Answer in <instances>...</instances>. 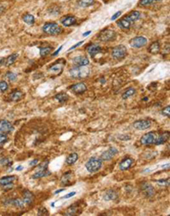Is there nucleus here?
<instances>
[{
    "mask_svg": "<svg viewBox=\"0 0 170 216\" xmlns=\"http://www.w3.org/2000/svg\"><path fill=\"white\" fill-rule=\"evenodd\" d=\"M78 159V155L77 153H72L67 157L66 162V164H68V165H72V164H75Z\"/></svg>",
    "mask_w": 170,
    "mask_h": 216,
    "instance_id": "bb28decb",
    "label": "nucleus"
},
{
    "mask_svg": "<svg viewBox=\"0 0 170 216\" xmlns=\"http://www.w3.org/2000/svg\"><path fill=\"white\" fill-rule=\"evenodd\" d=\"M61 67H61L60 64H56V65L53 66L52 67H50L49 71H51V72H57L59 70H61Z\"/></svg>",
    "mask_w": 170,
    "mask_h": 216,
    "instance_id": "37998d69",
    "label": "nucleus"
},
{
    "mask_svg": "<svg viewBox=\"0 0 170 216\" xmlns=\"http://www.w3.org/2000/svg\"><path fill=\"white\" fill-rule=\"evenodd\" d=\"M74 195H76V192H70L69 194L66 195L65 197H63L64 198H66V199H67V198H70L71 197H73Z\"/></svg>",
    "mask_w": 170,
    "mask_h": 216,
    "instance_id": "de8ad7c7",
    "label": "nucleus"
},
{
    "mask_svg": "<svg viewBox=\"0 0 170 216\" xmlns=\"http://www.w3.org/2000/svg\"><path fill=\"white\" fill-rule=\"evenodd\" d=\"M77 211H78V207L76 205H72L67 209L65 215H74L75 214L77 213Z\"/></svg>",
    "mask_w": 170,
    "mask_h": 216,
    "instance_id": "f704fd0d",
    "label": "nucleus"
},
{
    "mask_svg": "<svg viewBox=\"0 0 170 216\" xmlns=\"http://www.w3.org/2000/svg\"><path fill=\"white\" fill-rule=\"evenodd\" d=\"M133 126L135 129L145 130V129H149L150 127L151 126V122L149 121V120L141 119V120H138V121L134 122Z\"/></svg>",
    "mask_w": 170,
    "mask_h": 216,
    "instance_id": "6e6552de",
    "label": "nucleus"
},
{
    "mask_svg": "<svg viewBox=\"0 0 170 216\" xmlns=\"http://www.w3.org/2000/svg\"><path fill=\"white\" fill-rule=\"evenodd\" d=\"M169 132H164L162 135H160L158 137H157L155 144L156 145H163L169 140Z\"/></svg>",
    "mask_w": 170,
    "mask_h": 216,
    "instance_id": "a211bd4d",
    "label": "nucleus"
},
{
    "mask_svg": "<svg viewBox=\"0 0 170 216\" xmlns=\"http://www.w3.org/2000/svg\"><path fill=\"white\" fill-rule=\"evenodd\" d=\"M55 99L58 100L59 102L64 103V102H66V100L69 99V97H68V95H66V94H65V93H60V94H57V95H55Z\"/></svg>",
    "mask_w": 170,
    "mask_h": 216,
    "instance_id": "7c9ffc66",
    "label": "nucleus"
},
{
    "mask_svg": "<svg viewBox=\"0 0 170 216\" xmlns=\"http://www.w3.org/2000/svg\"><path fill=\"white\" fill-rule=\"evenodd\" d=\"M70 75L74 78H84L89 74V69L86 66L84 67H76L69 71Z\"/></svg>",
    "mask_w": 170,
    "mask_h": 216,
    "instance_id": "f257e3e1",
    "label": "nucleus"
},
{
    "mask_svg": "<svg viewBox=\"0 0 170 216\" xmlns=\"http://www.w3.org/2000/svg\"><path fill=\"white\" fill-rule=\"evenodd\" d=\"M4 5H3V4H0V14H1L2 12H4Z\"/></svg>",
    "mask_w": 170,
    "mask_h": 216,
    "instance_id": "3c124183",
    "label": "nucleus"
},
{
    "mask_svg": "<svg viewBox=\"0 0 170 216\" xmlns=\"http://www.w3.org/2000/svg\"><path fill=\"white\" fill-rule=\"evenodd\" d=\"M147 43V39L142 36L133 37V39L130 40V45L133 48H141L144 47Z\"/></svg>",
    "mask_w": 170,
    "mask_h": 216,
    "instance_id": "0eeeda50",
    "label": "nucleus"
},
{
    "mask_svg": "<svg viewBox=\"0 0 170 216\" xmlns=\"http://www.w3.org/2000/svg\"><path fill=\"white\" fill-rule=\"evenodd\" d=\"M141 190L144 192V194L148 197H151L155 195L154 188L149 183H143L141 185Z\"/></svg>",
    "mask_w": 170,
    "mask_h": 216,
    "instance_id": "9b49d317",
    "label": "nucleus"
},
{
    "mask_svg": "<svg viewBox=\"0 0 170 216\" xmlns=\"http://www.w3.org/2000/svg\"><path fill=\"white\" fill-rule=\"evenodd\" d=\"M23 21L25 23H27V25H32L35 22V18L31 14H26L23 16Z\"/></svg>",
    "mask_w": 170,
    "mask_h": 216,
    "instance_id": "c756f323",
    "label": "nucleus"
},
{
    "mask_svg": "<svg viewBox=\"0 0 170 216\" xmlns=\"http://www.w3.org/2000/svg\"><path fill=\"white\" fill-rule=\"evenodd\" d=\"M0 165H3V166H7V165H12V162L9 158H2L0 159Z\"/></svg>",
    "mask_w": 170,
    "mask_h": 216,
    "instance_id": "c9c22d12",
    "label": "nucleus"
},
{
    "mask_svg": "<svg viewBox=\"0 0 170 216\" xmlns=\"http://www.w3.org/2000/svg\"><path fill=\"white\" fill-rule=\"evenodd\" d=\"M162 113L164 115V116H167V117H169L170 116V106L169 105H168L167 107H165L164 109H163V111H162Z\"/></svg>",
    "mask_w": 170,
    "mask_h": 216,
    "instance_id": "79ce46f5",
    "label": "nucleus"
},
{
    "mask_svg": "<svg viewBox=\"0 0 170 216\" xmlns=\"http://www.w3.org/2000/svg\"><path fill=\"white\" fill-rule=\"evenodd\" d=\"M72 63L74 64L76 67H84L89 65V61L86 56H78L72 60Z\"/></svg>",
    "mask_w": 170,
    "mask_h": 216,
    "instance_id": "f8f14e48",
    "label": "nucleus"
},
{
    "mask_svg": "<svg viewBox=\"0 0 170 216\" xmlns=\"http://www.w3.org/2000/svg\"><path fill=\"white\" fill-rule=\"evenodd\" d=\"M14 129V127L8 120H0V133H9Z\"/></svg>",
    "mask_w": 170,
    "mask_h": 216,
    "instance_id": "9d476101",
    "label": "nucleus"
},
{
    "mask_svg": "<svg viewBox=\"0 0 170 216\" xmlns=\"http://www.w3.org/2000/svg\"><path fill=\"white\" fill-rule=\"evenodd\" d=\"M63 191H65V189H60V190L56 191H55L54 193H55V194H58V193H60V192H62Z\"/></svg>",
    "mask_w": 170,
    "mask_h": 216,
    "instance_id": "5fc2aeb1",
    "label": "nucleus"
},
{
    "mask_svg": "<svg viewBox=\"0 0 170 216\" xmlns=\"http://www.w3.org/2000/svg\"><path fill=\"white\" fill-rule=\"evenodd\" d=\"M83 43H84V41H80L79 43H76V44H74V45H73L72 47L70 48L68 50H69V51H71V50H72V49H75L76 48L78 47V46H80V45H81V44H83Z\"/></svg>",
    "mask_w": 170,
    "mask_h": 216,
    "instance_id": "49530a36",
    "label": "nucleus"
},
{
    "mask_svg": "<svg viewBox=\"0 0 170 216\" xmlns=\"http://www.w3.org/2000/svg\"><path fill=\"white\" fill-rule=\"evenodd\" d=\"M143 100H148V98H144Z\"/></svg>",
    "mask_w": 170,
    "mask_h": 216,
    "instance_id": "13d9d810",
    "label": "nucleus"
},
{
    "mask_svg": "<svg viewBox=\"0 0 170 216\" xmlns=\"http://www.w3.org/2000/svg\"><path fill=\"white\" fill-rule=\"evenodd\" d=\"M42 31L48 35H59L62 32V28L57 23L48 22L42 26Z\"/></svg>",
    "mask_w": 170,
    "mask_h": 216,
    "instance_id": "f03ea898",
    "label": "nucleus"
},
{
    "mask_svg": "<svg viewBox=\"0 0 170 216\" xmlns=\"http://www.w3.org/2000/svg\"><path fill=\"white\" fill-rule=\"evenodd\" d=\"M39 49H40V55H41V56H42V57H44V56H46L47 55H48L49 53L51 52V49H52V48L51 47H40L39 48Z\"/></svg>",
    "mask_w": 170,
    "mask_h": 216,
    "instance_id": "72a5a7b5",
    "label": "nucleus"
},
{
    "mask_svg": "<svg viewBox=\"0 0 170 216\" xmlns=\"http://www.w3.org/2000/svg\"><path fill=\"white\" fill-rule=\"evenodd\" d=\"M7 140H8V137L6 136L5 135L0 133V144H3V143L6 142Z\"/></svg>",
    "mask_w": 170,
    "mask_h": 216,
    "instance_id": "c03bdc74",
    "label": "nucleus"
},
{
    "mask_svg": "<svg viewBox=\"0 0 170 216\" xmlns=\"http://www.w3.org/2000/svg\"><path fill=\"white\" fill-rule=\"evenodd\" d=\"M4 61H5V59L4 58L0 59V66H1V65H3V64H4Z\"/></svg>",
    "mask_w": 170,
    "mask_h": 216,
    "instance_id": "603ef678",
    "label": "nucleus"
},
{
    "mask_svg": "<svg viewBox=\"0 0 170 216\" xmlns=\"http://www.w3.org/2000/svg\"><path fill=\"white\" fill-rule=\"evenodd\" d=\"M22 169H23V167H22V166H18V167H17L16 169L17 170V171H21Z\"/></svg>",
    "mask_w": 170,
    "mask_h": 216,
    "instance_id": "6e6d98bb",
    "label": "nucleus"
},
{
    "mask_svg": "<svg viewBox=\"0 0 170 216\" xmlns=\"http://www.w3.org/2000/svg\"><path fill=\"white\" fill-rule=\"evenodd\" d=\"M7 90H8V84L5 81H1L0 82V90L2 92H5Z\"/></svg>",
    "mask_w": 170,
    "mask_h": 216,
    "instance_id": "58836bf2",
    "label": "nucleus"
},
{
    "mask_svg": "<svg viewBox=\"0 0 170 216\" xmlns=\"http://www.w3.org/2000/svg\"><path fill=\"white\" fill-rule=\"evenodd\" d=\"M101 84H104L106 83V80H105L104 78H101Z\"/></svg>",
    "mask_w": 170,
    "mask_h": 216,
    "instance_id": "4d7b16f0",
    "label": "nucleus"
},
{
    "mask_svg": "<svg viewBox=\"0 0 170 216\" xmlns=\"http://www.w3.org/2000/svg\"><path fill=\"white\" fill-rule=\"evenodd\" d=\"M157 140V135L154 132H149L147 134L144 135L140 139V142L142 145L145 146H149V145H153Z\"/></svg>",
    "mask_w": 170,
    "mask_h": 216,
    "instance_id": "423d86ee",
    "label": "nucleus"
},
{
    "mask_svg": "<svg viewBox=\"0 0 170 216\" xmlns=\"http://www.w3.org/2000/svg\"><path fill=\"white\" fill-rule=\"evenodd\" d=\"M121 14H122V12H121V11H117V13H115V14H114V15H113V16H112L111 20H112V21H114V20H116V19H117V18H118L119 16H121Z\"/></svg>",
    "mask_w": 170,
    "mask_h": 216,
    "instance_id": "a18cd8bd",
    "label": "nucleus"
},
{
    "mask_svg": "<svg viewBox=\"0 0 170 216\" xmlns=\"http://www.w3.org/2000/svg\"><path fill=\"white\" fill-rule=\"evenodd\" d=\"M23 201L26 204H31L34 201V195L29 191H25L23 193Z\"/></svg>",
    "mask_w": 170,
    "mask_h": 216,
    "instance_id": "6ab92c4d",
    "label": "nucleus"
},
{
    "mask_svg": "<svg viewBox=\"0 0 170 216\" xmlns=\"http://www.w3.org/2000/svg\"><path fill=\"white\" fill-rule=\"evenodd\" d=\"M117 152H118V151H117L116 148H109L107 151L104 152L101 154V159L104 160V161H109V160H111L116 154H117Z\"/></svg>",
    "mask_w": 170,
    "mask_h": 216,
    "instance_id": "1a4fd4ad",
    "label": "nucleus"
},
{
    "mask_svg": "<svg viewBox=\"0 0 170 216\" xmlns=\"http://www.w3.org/2000/svg\"><path fill=\"white\" fill-rule=\"evenodd\" d=\"M18 54H16V53H15V54H12V55H10L9 57L7 59H5V61H4V64H5V66L6 67H10V66H11V65H13V64L15 63L16 62V59L18 58Z\"/></svg>",
    "mask_w": 170,
    "mask_h": 216,
    "instance_id": "b1692460",
    "label": "nucleus"
},
{
    "mask_svg": "<svg viewBox=\"0 0 170 216\" xmlns=\"http://www.w3.org/2000/svg\"><path fill=\"white\" fill-rule=\"evenodd\" d=\"M72 177H73V174H72V173H70V172L66 173L61 177V180H60L61 184L64 185H71V180L72 179Z\"/></svg>",
    "mask_w": 170,
    "mask_h": 216,
    "instance_id": "aec40b11",
    "label": "nucleus"
},
{
    "mask_svg": "<svg viewBox=\"0 0 170 216\" xmlns=\"http://www.w3.org/2000/svg\"><path fill=\"white\" fill-rule=\"evenodd\" d=\"M116 38V32L110 29H106L100 33L99 39L102 42H109Z\"/></svg>",
    "mask_w": 170,
    "mask_h": 216,
    "instance_id": "39448f33",
    "label": "nucleus"
},
{
    "mask_svg": "<svg viewBox=\"0 0 170 216\" xmlns=\"http://www.w3.org/2000/svg\"><path fill=\"white\" fill-rule=\"evenodd\" d=\"M23 93L20 91V90H15L14 92H12L10 95V99L12 101H19L20 100L22 99L23 97Z\"/></svg>",
    "mask_w": 170,
    "mask_h": 216,
    "instance_id": "412c9836",
    "label": "nucleus"
},
{
    "mask_svg": "<svg viewBox=\"0 0 170 216\" xmlns=\"http://www.w3.org/2000/svg\"><path fill=\"white\" fill-rule=\"evenodd\" d=\"M101 46L98 45V44H96V43L91 44V45L88 46V48H87V51H88V53L92 57H95L97 54H99V53L101 52Z\"/></svg>",
    "mask_w": 170,
    "mask_h": 216,
    "instance_id": "ddd939ff",
    "label": "nucleus"
},
{
    "mask_svg": "<svg viewBox=\"0 0 170 216\" xmlns=\"http://www.w3.org/2000/svg\"><path fill=\"white\" fill-rule=\"evenodd\" d=\"M90 32H91V31H89V32H84V33L83 34V36H84V37H87V36H89V34Z\"/></svg>",
    "mask_w": 170,
    "mask_h": 216,
    "instance_id": "864d4df0",
    "label": "nucleus"
},
{
    "mask_svg": "<svg viewBox=\"0 0 170 216\" xmlns=\"http://www.w3.org/2000/svg\"><path fill=\"white\" fill-rule=\"evenodd\" d=\"M95 0H79L78 4L81 7H89V6L94 4Z\"/></svg>",
    "mask_w": 170,
    "mask_h": 216,
    "instance_id": "473e14b6",
    "label": "nucleus"
},
{
    "mask_svg": "<svg viewBox=\"0 0 170 216\" xmlns=\"http://www.w3.org/2000/svg\"><path fill=\"white\" fill-rule=\"evenodd\" d=\"M37 215H48V210H47L45 208H40V209H38Z\"/></svg>",
    "mask_w": 170,
    "mask_h": 216,
    "instance_id": "ea45409f",
    "label": "nucleus"
},
{
    "mask_svg": "<svg viewBox=\"0 0 170 216\" xmlns=\"http://www.w3.org/2000/svg\"><path fill=\"white\" fill-rule=\"evenodd\" d=\"M15 179H16V176H5V177H3V178L0 179V185L3 186V185H5L10 184Z\"/></svg>",
    "mask_w": 170,
    "mask_h": 216,
    "instance_id": "393cba45",
    "label": "nucleus"
},
{
    "mask_svg": "<svg viewBox=\"0 0 170 216\" xmlns=\"http://www.w3.org/2000/svg\"><path fill=\"white\" fill-rule=\"evenodd\" d=\"M37 163H38V160L35 159V160H33V161H32V162L30 163V166H35V165H37Z\"/></svg>",
    "mask_w": 170,
    "mask_h": 216,
    "instance_id": "09e8293b",
    "label": "nucleus"
},
{
    "mask_svg": "<svg viewBox=\"0 0 170 216\" xmlns=\"http://www.w3.org/2000/svg\"><path fill=\"white\" fill-rule=\"evenodd\" d=\"M112 55L115 60H122L127 55V49L123 45H118L112 49Z\"/></svg>",
    "mask_w": 170,
    "mask_h": 216,
    "instance_id": "20e7f679",
    "label": "nucleus"
},
{
    "mask_svg": "<svg viewBox=\"0 0 170 216\" xmlns=\"http://www.w3.org/2000/svg\"><path fill=\"white\" fill-rule=\"evenodd\" d=\"M117 198V194L116 191L112 190L107 191L106 192V194L104 196V199L106 201H111V200H115Z\"/></svg>",
    "mask_w": 170,
    "mask_h": 216,
    "instance_id": "4be33fe9",
    "label": "nucleus"
},
{
    "mask_svg": "<svg viewBox=\"0 0 170 216\" xmlns=\"http://www.w3.org/2000/svg\"><path fill=\"white\" fill-rule=\"evenodd\" d=\"M62 47H63V46H60V47L59 48V49H57V50H56L55 52L53 53V55H53V56H55V55H57V54H58V53L60 52V51L61 49H62Z\"/></svg>",
    "mask_w": 170,
    "mask_h": 216,
    "instance_id": "8fccbe9b",
    "label": "nucleus"
},
{
    "mask_svg": "<svg viewBox=\"0 0 170 216\" xmlns=\"http://www.w3.org/2000/svg\"><path fill=\"white\" fill-rule=\"evenodd\" d=\"M49 174H51V173L47 170H43V171H37L35 174L32 175V179H37V178H42V177H46Z\"/></svg>",
    "mask_w": 170,
    "mask_h": 216,
    "instance_id": "a878e982",
    "label": "nucleus"
},
{
    "mask_svg": "<svg viewBox=\"0 0 170 216\" xmlns=\"http://www.w3.org/2000/svg\"><path fill=\"white\" fill-rule=\"evenodd\" d=\"M131 24H132V23L128 20L126 16H124L120 21H117V25H118V26H119L121 29H122V30H128V29H129Z\"/></svg>",
    "mask_w": 170,
    "mask_h": 216,
    "instance_id": "f3484780",
    "label": "nucleus"
},
{
    "mask_svg": "<svg viewBox=\"0 0 170 216\" xmlns=\"http://www.w3.org/2000/svg\"><path fill=\"white\" fill-rule=\"evenodd\" d=\"M71 89L76 94H83L87 90V86L84 83H79V84H76L73 86H72Z\"/></svg>",
    "mask_w": 170,
    "mask_h": 216,
    "instance_id": "dca6fc26",
    "label": "nucleus"
},
{
    "mask_svg": "<svg viewBox=\"0 0 170 216\" xmlns=\"http://www.w3.org/2000/svg\"><path fill=\"white\" fill-rule=\"evenodd\" d=\"M133 160L132 158H125L123 161L121 162V164L119 165V169H121V170H122V171L127 170V169L131 168V166L133 165Z\"/></svg>",
    "mask_w": 170,
    "mask_h": 216,
    "instance_id": "2eb2a0df",
    "label": "nucleus"
},
{
    "mask_svg": "<svg viewBox=\"0 0 170 216\" xmlns=\"http://www.w3.org/2000/svg\"><path fill=\"white\" fill-rule=\"evenodd\" d=\"M157 182L158 183V185H169V179H159V180H157Z\"/></svg>",
    "mask_w": 170,
    "mask_h": 216,
    "instance_id": "a19ab883",
    "label": "nucleus"
},
{
    "mask_svg": "<svg viewBox=\"0 0 170 216\" xmlns=\"http://www.w3.org/2000/svg\"><path fill=\"white\" fill-rule=\"evenodd\" d=\"M102 166L101 159L98 158H91L85 164V167L89 173L97 172Z\"/></svg>",
    "mask_w": 170,
    "mask_h": 216,
    "instance_id": "7ed1b4c3",
    "label": "nucleus"
},
{
    "mask_svg": "<svg viewBox=\"0 0 170 216\" xmlns=\"http://www.w3.org/2000/svg\"><path fill=\"white\" fill-rule=\"evenodd\" d=\"M154 1L153 0H140L139 4L140 6H148L151 4Z\"/></svg>",
    "mask_w": 170,
    "mask_h": 216,
    "instance_id": "4c0bfd02",
    "label": "nucleus"
},
{
    "mask_svg": "<svg viewBox=\"0 0 170 216\" xmlns=\"http://www.w3.org/2000/svg\"><path fill=\"white\" fill-rule=\"evenodd\" d=\"M160 51V43L158 42L153 43L149 47V52L151 54H157Z\"/></svg>",
    "mask_w": 170,
    "mask_h": 216,
    "instance_id": "c85d7f7f",
    "label": "nucleus"
},
{
    "mask_svg": "<svg viewBox=\"0 0 170 216\" xmlns=\"http://www.w3.org/2000/svg\"><path fill=\"white\" fill-rule=\"evenodd\" d=\"M9 203H10L11 205H13L16 208H18V209H23L25 207L24 201H21V199H13V200L10 201Z\"/></svg>",
    "mask_w": 170,
    "mask_h": 216,
    "instance_id": "cd10ccee",
    "label": "nucleus"
},
{
    "mask_svg": "<svg viewBox=\"0 0 170 216\" xmlns=\"http://www.w3.org/2000/svg\"><path fill=\"white\" fill-rule=\"evenodd\" d=\"M60 22L62 23L63 26H72V25H74V24H76L77 19L75 18L74 16H65L64 18H62L61 21H60Z\"/></svg>",
    "mask_w": 170,
    "mask_h": 216,
    "instance_id": "4468645a",
    "label": "nucleus"
},
{
    "mask_svg": "<svg viewBox=\"0 0 170 216\" xmlns=\"http://www.w3.org/2000/svg\"><path fill=\"white\" fill-rule=\"evenodd\" d=\"M6 77H7V78L9 79V80H10V81H16V78H17V75L14 73V72H7L6 73Z\"/></svg>",
    "mask_w": 170,
    "mask_h": 216,
    "instance_id": "e433bc0d",
    "label": "nucleus"
},
{
    "mask_svg": "<svg viewBox=\"0 0 170 216\" xmlns=\"http://www.w3.org/2000/svg\"><path fill=\"white\" fill-rule=\"evenodd\" d=\"M126 17H127L128 20L130 21L131 23H133V22H134L135 21H137L139 18L140 17V13H139V11L136 10L132 11V12H130L129 15L126 16Z\"/></svg>",
    "mask_w": 170,
    "mask_h": 216,
    "instance_id": "5701e85b",
    "label": "nucleus"
},
{
    "mask_svg": "<svg viewBox=\"0 0 170 216\" xmlns=\"http://www.w3.org/2000/svg\"><path fill=\"white\" fill-rule=\"evenodd\" d=\"M153 1H160V0H153Z\"/></svg>",
    "mask_w": 170,
    "mask_h": 216,
    "instance_id": "bf43d9fd",
    "label": "nucleus"
},
{
    "mask_svg": "<svg viewBox=\"0 0 170 216\" xmlns=\"http://www.w3.org/2000/svg\"><path fill=\"white\" fill-rule=\"evenodd\" d=\"M134 94H135V90H134L133 88H129L128 90H126V91L122 94V99L126 100L128 98L131 97V96L134 95Z\"/></svg>",
    "mask_w": 170,
    "mask_h": 216,
    "instance_id": "2f4dec72",
    "label": "nucleus"
}]
</instances>
